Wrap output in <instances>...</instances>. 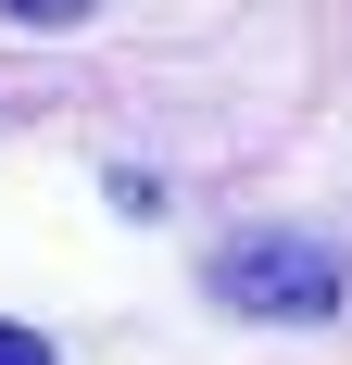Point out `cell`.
Instances as JSON below:
<instances>
[{"instance_id":"cell-3","label":"cell","mask_w":352,"mask_h":365,"mask_svg":"<svg viewBox=\"0 0 352 365\" xmlns=\"http://www.w3.org/2000/svg\"><path fill=\"white\" fill-rule=\"evenodd\" d=\"M0 365H63V353H51L38 328H0Z\"/></svg>"},{"instance_id":"cell-2","label":"cell","mask_w":352,"mask_h":365,"mask_svg":"<svg viewBox=\"0 0 352 365\" xmlns=\"http://www.w3.org/2000/svg\"><path fill=\"white\" fill-rule=\"evenodd\" d=\"M0 13H13V26H76L88 0H0Z\"/></svg>"},{"instance_id":"cell-1","label":"cell","mask_w":352,"mask_h":365,"mask_svg":"<svg viewBox=\"0 0 352 365\" xmlns=\"http://www.w3.org/2000/svg\"><path fill=\"white\" fill-rule=\"evenodd\" d=\"M340 290H352V264L302 227H252V240L214 252V302H239L264 328H315V315H340Z\"/></svg>"}]
</instances>
